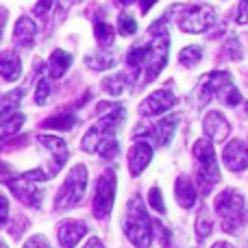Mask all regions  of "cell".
<instances>
[{"label": "cell", "mask_w": 248, "mask_h": 248, "mask_svg": "<svg viewBox=\"0 0 248 248\" xmlns=\"http://www.w3.org/2000/svg\"><path fill=\"white\" fill-rule=\"evenodd\" d=\"M94 35H96V42L100 44L103 48L111 46L113 44V26L109 22H96L94 24Z\"/></svg>", "instance_id": "24"}, {"label": "cell", "mask_w": 248, "mask_h": 248, "mask_svg": "<svg viewBox=\"0 0 248 248\" xmlns=\"http://www.w3.org/2000/svg\"><path fill=\"white\" fill-rule=\"evenodd\" d=\"M148 198H150V205H153V209H157L159 214H166V205H163V196H161V192H159V187L150 189Z\"/></svg>", "instance_id": "30"}, {"label": "cell", "mask_w": 248, "mask_h": 248, "mask_svg": "<svg viewBox=\"0 0 248 248\" xmlns=\"http://www.w3.org/2000/svg\"><path fill=\"white\" fill-rule=\"evenodd\" d=\"M83 248H105V246H103V242H100L98 237H90V242H87Z\"/></svg>", "instance_id": "37"}, {"label": "cell", "mask_w": 248, "mask_h": 248, "mask_svg": "<svg viewBox=\"0 0 248 248\" xmlns=\"http://www.w3.org/2000/svg\"><path fill=\"white\" fill-rule=\"evenodd\" d=\"M222 159H224V166H227L231 172L246 170L248 168V146L240 140L229 141V144L224 146Z\"/></svg>", "instance_id": "13"}, {"label": "cell", "mask_w": 248, "mask_h": 248, "mask_svg": "<svg viewBox=\"0 0 248 248\" xmlns=\"http://www.w3.org/2000/svg\"><path fill=\"white\" fill-rule=\"evenodd\" d=\"M118 2H120V4H124V7H126V4H131L133 0H118Z\"/></svg>", "instance_id": "39"}, {"label": "cell", "mask_w": 248, "mask_h": 248, "mask_svg": "<svg viewBox=\"0 0 248 248\" xmlns=\"http://www.w3.org/2000/svg\"><path fill=\"white\" fill-rule=\"evenodd\" d=\"M118 31H120V35H124V37L133 35L137 31L135 17L128 16V13H120V16H118Z\"/></svg>", "instance_id": "27"}, {"label": "cell", "mask_w": 248, "mask_h": 248, "mask_svg": "<svg viewBox=\"0 0 248 248\" xmlns=\"http://www.w3.org/2000/svg\"><path fill=\"white\" fill-rule=\"evenodd\" d=\"M235 20H237V24H248V0H240Z\"/></svg>", "instance_id": "33"}, {"label": "cell", "mask_w": 248, "mask_h": 248, "mask_svg": "<svg viewBox=\"0 0 248 248\" xmlns=\"http://www.w3.org/2000/svg\"><path fill=\"white\" fill-rule=\"evenodd\" d=\"M216 214L222 220L224 233H237L246 224V202L237 189H224L216 196Z\"/></svg>", "instance_id": "4"}, {"label": "cell", "mask_w": 248, "mask_h": 248, "mask_svg": "<svg viewBox=\"0 0 248 248\" xmlns=\"http://www.w3.org/2000/svg\"><path fill=\"white\" fill-rule=\"evenodd\" d=\"M52 4H55V0H37V2H35L33 13L35 16H39V17H44L52 9Z\"/></svg>", "instance_id": "32"}, {"label": "cell", "mask_w": 248, "mask_h": 248, "mask_svg": "<svg viewBox=\"0 0 248 248\" xmlns=\"http://www.w3.org/2000/svg\"><path fill=\"white\" fill-rule=\"evenodd\" d=\"M7 216H9V201L4 194H0V227L7 222Z\"/></svg>", "instance_id": "35"}, {"label": "cell", "mask_w": 248, "mask_h": 248, "mask_svg": "<svg viewBox=\"0 0 248 248\" xmlns=\"http://www.w3.org/2000/svg\"><path fill=\"white\" fill-rule=\"evenodd\" d=\"M224 50H227V55L231 57V59H240V57H242V46H240V39H237L235 35H231V39H229V42H227V48H224Z\"/></svg>", "instance_id": "31"}, {"label": "cell", "mask_w": 248, "mask_h": 248, "mask_svg": "<svg viewBox=\"0 0 248 248\" xmlns=\"http://www.w3.org/2000/svg\"><path fill=\"white\" fill-rule=\"evenodd\" d=\"M50 92H52L50 78H42V81L37 83V90H35V103H37V105H46L48 98H50Z\"/></svg>", "instance_id": "28"}, {"label": "cell", "mask_w": 248, "mask_h": 248, "mask_svg": "<svg viewBox=\"0 0 248 248\" xmlns=\"http://www.w3.org/2000/svg\"><path fill=\"white\" fill-rule=\"evenodd\" d=\"M74 124H77L74 113H59V116H55V118H48V120L44 122V126L46 128H57V131H70Z\"/></svg>", "instance_id": "23"}, {"label": "cell", "mask_w": 248, "mask_h": 248, "mask_svg": "<svg viewBox=\"0 0 248 248\" xmlns=\"http://www.w3.org/2000/svg\"><path fill=\"white\" fill-rule=\"evenodd\" d=\"M126 87H128V77L126 74H113V77H107L103 81V90L107 92L109 96H120Z\"/></svg>", "instance_id": "22"}, {"label": "cell", "mask_w": 248, "mask_h": 248, "mask_svg": "<svg viewBox=\"0 0 248 248\" xmlns=\"http://www.w3.org/2000/svg\"><path fill=\"white\" fill-rule=\"evenodd\" d=\"M113 198H116V174L113 170H107L100 174L98 183H96V192H94V216L98 220H105L111 214L113 207Z\"/></svg>", "instance_id": "8"}, {"label": "cell", "mask_w": 248, "mask_h": 248, "mask_svg": "<svg viewBox=\"0 0 248 248\" xmlns=\"http://www.w3.org/2000/svg\"><path fill=\"white\" fill-rule=\"evenodd\" d=\"M118 61L113 55H107V52H96V55H87V65L92 70H105V68H113Z\"/></svg>", "instance_id": "25"}, {"label": "cell", "mask_w": 248, "mask_h": 248, "mask_svg": "<svg viewBox=\"0 0 248 248\" xmlns=\"http://www.w3.org/2000/svg\"><path fill=\"white\" fill-rule=\"evenodd\" d=\"M85 189H87V168L83 163H78V166H74L70 170L65 183L61 185L59 194L55 198V207L57 209H68L72 205H78L83 201V196H85Z\"/></svg>", "instance_id": "7"}, {"label": "cell", "mask_w": 248, "mask_h": 248, "mask_svg": "<svg viewBox=\"0 0 248 248\" xmlns=\"http://www.w3.org/2000/svg\"><path fill=\"white\" fill-rule=\"evenodd\" d=\"M7 185H9V189H11V192L16 194L22 202H24V205H29V207H39L42 205L44 192L42 189H37V185L35 183H24V179H22V181H7Z\"/></svg>", "instance_id": "17"}, {"label": "cell", "mask_w": 248, "mask_h": 248, "mask_svg": "<svg viewBox=\"0 0 248 248\" xmlns=\"http://www.w3.org/2000/svg\"><path fill=\"white\" fill-rule=\"evenodd\" d=\"M0 35H2V26H0Z\"/></svg>", "instance_id": "42"}, {"label": "cell", "mask_w": 248, "mask_h": 248, "mask_svg": "<svg viewBox=\"0 0 248 248\" xmlns=\"http://www.w3.org/2000/svg\"><path fill=\"white\" fill-rule=\"evenodd\" d=\"M50 78H61L65 72H68V68L72 65V55L65 50H61V48H57V50H52L50 55Z\"/></svg>", "instance_id": "21"}, {"label": "cell", "mask_w": 248, "mask_h": 248, "mask_svg": "<svg viewBox=\"0 0 248 248\" xmlns=\"http://www.w3.org/2000/svg\"><path fill=\"white\" fill-rule=\"evenodd\" d=\"M202 59V50L198 46H187V48H183L181 50V55H179V61L183 65H196L198 61Z\"/></svg>", "instance_id": "26"}, {"label": "cell", "mask_w": 248, "mask_h": 248, "mask_svg": "<svg viewBox=\"0 0 248 248\" xmlns=\"http://www.w3.org/2000/svg\"><path fill=\"white\" fill-rule=\"evenodd\" d=\"M216 24V13L209 7H187L179 13V26L185 33H205Z\"/></svg>", "instance_id": "9"}, {"label": "cell", "mask_w": 248, "mask_h": 248, "mask_svg": "<svg viewBox=\"0 0 248 248\" xmlns=\"http://www.w3.org/2000/svg\"><path fill=\"white\" fill-rule=\"evenodd\" d=\"M24 248H50V244H48V240L44 235H33L24 244Z\"/></svg>", "instance_id": "34"}, {"label": "cell", "mask_w": 248, "mask_h": 248, "mask_svg": "<svg viewBox=\"0 0 248 248\" xmlns=\"http://www.w3.org/2000/svg\"><path fill=\"white\" fill-rule=\"evenodd\" d=\"M124 233L128 242L135 248H150L153 242V222H150L146 207L140 198H131L126 205V218H124Z\"/></svg>", "instance_id": "3"}, {"label": "cell", "mask_w": 248, "mask_h": 248, "mask_svg": "<svg viewBox=\"0 0 248 248\" xmlns=\"http://www.w3.org/2000/svg\"><path fill=\"white\" fill-rule=\"evenodd\" d=\"M22 72V61L13 50L0 52V77L4 81H17Z\"/></svg>", "instance_id": "19"}, {"label": "cell", "mask_w": 248, "mask_h": 248, "mask_svg": "<svg viewBox=\"0 0 248 248\" xmlns=\"http://www.w3.org/2000/svg\"><path fill=\"white\" fill-rule=\"evenodd\" d=\"M174 196H176V201H179V205L185 207V209L194 207V202H196V187H194L189 176H179V179H176Z\"/></svg>", "instance_id": "20"}, {"label": "cell", "mask_w": 248, "mask_h": 248, "mask_svg": "<svg viewBox=\"0 0 248 248\" xmlns=\"http://www.w3.org/2000/svg\"><path fill=\"white\" fill-rule=\"evenodd\" d=\"M72 2H81V0H72Z\"/></svg>", "instance_id": "41"}, {"label": "cell", "mask_w": 248, "mask_h": 248, "mask_svg": "<svg viewBox=\"0 0 248 248\" xmlns=\"http://www.w3.org/2000/svg\"><path fill=\"white\" fill-rule=\"evenodd\" d=\"M202 126H205L207 137H211V141H224L231 131V124L222 116L220 111H209L207 118L202 120Z\"/></svg>", "instance_id": "16"}, {"label": "cell", "mask_w": 248, "mask_h": 248, "mask_svg": "<svg viewBox=\"0 0 248 248\" xmlns=\"http://www.w3.org/2000/svg\"><path fill=\"white\" fill-rule=\"evenodd\" d=\"M168 50H170V37L163 26V22H155L144 44H137L128 50L126 65L135 77L144 74V83L157 78V74L166 68Z\"/></svg>", "instance_id": "1"}, {"label": "cell", "mask_w": 248, "mask_h": 248, "mask_svg": "<svg viewBox=\"0 0 248 248\" xmlns=\"http://www.w3.org/2000/svg\"><path fill=\"white\" fill-rule=\"evenodd\" d=\"M155 2H157V0H140V7H141L140 11H141V13H148L150 7H153Z\"/></svg>", "instance_id": "36"}, {"label": "cell", "mask_w": 248, "mask_h": 248, "mask_svg": "<svg viewBox=\"0 0 248 248\" xmlns=\"http://www.w3.org/2000/svg\"><path fill=\"white\" fill-rule=\"evenodd\" d=\"M87 224L81 220H68L59 227V244L61 248H74L78 242L85 237Z\"/></svg>", "instance_id": "15"}, {"label": "cell", "mask_w": 248, "mask_h": 248, "mask_svg": "<svg viewBox=\"0 0 248 248\" xmlns=\"http://www.w3.org/2000/svg\"><path fill=\"white\" fill-rule=\"evenodd\" d=\"M37 144L44 146V153L48 155V166H50V176L57 174L61 170L65 161H68V148H65V141L59 137L52 135H39Z\"/></svg>", "instance_id": "10"}, {"label": "cell", "mask_w": 248, "mask_h": 248, "mask_svg": "<svg viewBox=\"0 0 248 248\" xmlns=\"http://www.w3.org/2000/svg\"><path fill=\"white\" fill-rule=\"evenodd\" d=\"M176 122H179L176 116H168V118H163V120H159L157 124H153V126H144V128L137 126L135 135H150L157 146H168L176 131Z\"/></svg>", "instance_id": "11"}, {"label": "cell", "mask_w": 248, "mask_h": 248, "mask_svg": "<svg viewBox=\"0 0 248 248\" xmlns=\"http://www.w3.org/2000/svg\"><path fill=\"white\" fill-rule=\"evenodd\" d=\"M176 103V96L170 94V92L161 90V92H155L150 94L144 103L140 105V116L150 118V116H159V113H166L168 109H172Z\"/></svg>", "instance_id": "12"}, {"label": "cell", "mask_w": 248, "mask_h": 248, "mask_svg": "<svg viewBox=\"0 0 248 248\" xmlns=\"http://www.w3.org/2000/svg\"><path fill=\"white\" fill-rule=\"evenodd\" d=\"M211 233V218H207V214L205 211H201V216H198V220H196V235H198V240H207V235Z\"/></svg>", "instance_id": "29"}, {"label": "cell", "mask_w": 248, "mask_h": 248, "mask_svg": "<svg viewBox=\"0 0 248 248\" xmlns=\"http://www.w3.org/2000/svg\"><path fill=\"white\" fill-rule=\"evenodd\" d=\"M128 170H131L133 176L141 174V170H146V166L153 159V148H150L146 141H135L128 150Z\"/></svg>", "instance_id": "14"}, {"label": "cell", "mask_w": 248, "mask_h": 248, "mask_svg": "<svg viewBox=\"0 0 248 248\" xmlns=\"http://www.w3.org/2000/svg\"><path fill=\"white\" fill-rule=\"evenodd\" d=\"M211 248H233V246H231V244H227V242H216V244L211 246Z\"/></svg>", "instance_id": "38"}, {"label": "cell", "mask_w": 248, "mask_h": 248, "mask_svg": "<svg viewBox=\"0 0 248 248\" xmlns=\"http://www.w3.org/2000/svg\"><path fill=\"white\" fill-rule=\"evenodd\" d=\"M209 98L222 100L229 107H235L242 103V96L237 92V87L233 85L229 72H211L205 77L201 87V103H207Z\"/></svg>", "instance_id": "5"}, {"label": "cell", "mask_w": 248, "mask_h": 248, "mask_svg": "<svg viewBox=\"0 0 248 248\" xmlns=\"http://www.w3.org/2000/svg\"><path fill=\"white\" fill-rule=\"evenodd\" d=\"M194 157L198 161V172L196 179L202 187V194H207L216 183L220 181V170H218V161H216V153H214V144L211 140H198L194 144Z\"/></svg>", "instance_id": "6"}, {"label": "cell", "mask_w": 248, "mask_h": 248, "mask_svg": "<svg viewBox=\"0 0 248 248\" xmlns=\"http://www.w3.org/2000/svg\"><path fill=\"white\" fill-rule=\"evenodd\" d=\"M35 35H37V26L31 17H20L16 22V29H13V39H16L17 46L22 48H31L35 42Z\"/></svg>", "instance_id": "18"}, {"label": "cell", "mask_w": 248, "mask_h": 248, "mask_svg": "<svg viewBox=\"0 0 248 248\" xmlns=\"http://www.w3.org/2000/svg\"><path fill=\"white\" fill-rule=\"evenodd\" d=\"M124 120V109L118 105L116 109L103 116V120L90 128L83 137V150L87 153H98L100 157L111 159L118 155V141H116V128Z\"/></svg>", "instance_id": "2"}, {"label": "cell", "mask_w": 248, "mask_h": 248, "mask_svg": "<svg viewBox=\"0 0 248 248\" xmlns=\"http://www.w3.org/2000/svg\"><path fill=\"white\" fill-rule=\"evenodd\" d=\"M0 248H7V244H4V242H0Z\"/></svg>", "instance_id": "40"}]
</instances>
